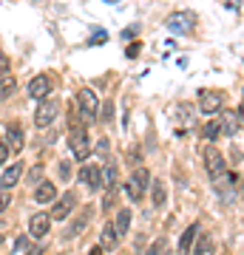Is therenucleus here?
I'll return each mask as SVG.
<instances>
[{"label":"nucleus","mask_w":244,"mask_h":255,"mask_svg":"<svg viewBox=\"0 0 244 255\" xmlns=\"http://www.w3.org/2000/svg\"><path fill=\"white\" fill-rule=\"evenodd\" d=\"M68 147L77 162H85L91 156V139H88V130L82 125H71V136H68Z\"/></svg>","instance_id":"f257e3e1"},{"label":"nucleus","mask_w":244,"mask_h":255,"mask_svg":"<svg viewBox=\"0 0 244 255\" xmlns=\"http://www.w3.org/2000/svg\"><path fill=\"white\" fill-rule=\"evenodd\" d=\"M193 23H196V17L190 11H173L171 17L165 20V26H168L171 34H190L193 31Z\"/></svg>","instance_id":"f03ea898"},{"label":"nucleus","mask_w":244,"mask_h":255,"mask_svg":"<svg viewBox=\"0 0 244 255\" xmlns=\"http://www.w3.org/2000/svg\"><path fill=\"white\" fill-rule=\"evenodd\" d=\"M77 102H80V114L85 119H97V114H100V100H97V94L91 91V88H82L80 94H77Z\"/></svg>","instance_id":"7ed1b4c3"},{"label":"nucleus","mask_w":244,"mask_h":255,"mask_svg":"<svg viewBox=\"0 0 244 255\" xmlns=\"http://www.w3.org/2000/svg\"><path fill=\"white\" fill-rule=\"evenodd\" d=\"M205 167H208L210 179H219V176H225V173H227L225 156L219 153V150H216L213 145H210V147H205Z\"/></svg>","instance_id":"20e7f679"},{"label":"nucleus","mask_w":244,"mask_h":255,"mask_svg":"<svg viewBox=\"0 0 244 255\" xmlns=\"http://www.w3.org/2000/svg\"><path fill=\"white\" fill-rule=\"evenodd\" d=\"M74 204H77V196H74V190L63 193V196L57 199V204H54V210H51V216H48V219H54V221L68 219V216H71V210H74Z\"/></svg>","instance_id":"39448f33"},{"label":"nucleus","mask_w":244,"mask_h":255,"mask_svg":"<svg viewBox=\"0 0 244 255\" xmlns=\"http://www.w3.org/2000/svg\"><path fill=\"white\" fill-rule=\"evenodd\" d=\"M222 94L219 91H202L199 94V108H202V114L205 117H213L216 111H222Z\"/></svg>","instance_id":"423d86ee"},{"label":"nucleus","mask_w":244,"mask_h":255,"mask_svg":"<svg viewBox=\"0 0 244 255\" xmlns=\"http://www.w3.org/2000/svg\"><path fill=\"white\" fill-rule=\"evenodd\" d=\"M48 94H51V80H48L45 74H37L34 80L28 82V97H31V100H40V102H43Z\"/></svg>","instance_id":"0eeeda50"},{"label":"nucleus","mask_w":244,"mask_h":255,"mask_svg":"<svg viewBox=\"0 0 244 255\" xmlns=\"http://www.w3.org/2000/svg\"><path fill=\"white\" fill-rule=\"evenodd\" d=\"M6 139H9V142H6V147H9V150H14V153H20V150H23V145H26L23 128H20L17 122H9V125H6Z\"/></svg>","instance_id":"6e6552de"},{"label":"nucleus","mask_w":244,"mask_h":255,"mask_svg":"<svg viewBox=\"0 0 244 255\" xmlns=\"http://www.w3.org/2000/svg\"><path fill=\"white\" fill-rule=\"evenodd\" d=\"M80 182L85 184V187H91V190H100L102 187V170L97 164H85L80 170Z\"/></svg>","instance_id":"1a4fd4ad"},{"label":"nucleus","mask_w":244,"mask_h":255,"mask_svg":"<svg viewBox=\"0 0 244 255\" xmlns=\"http://www.w3.org/2000/svg\"><path fill=\"white\" fill-rule=\"evenodd\" d=\"M51 122H54V102L43 100L40 105H37V111H34V125L37 128H48Z\"/></svg>","instance_id":"9d476101"},{"label":"nucleus","mask_w":244,"mask_h":255,"mask_svg":"<svg viewBox=\"0 0 244 255\" xmlns=\"http://www.w3.org/2000/svg\"><path fill=\"white\" fill-rule=\"evenodd\" d=\"M48 230H51V219H48V213H34V216L28 219V233H31L34 238H43Z\"/></svg>","instance_id":"9b49d317"},{"label":"nucleus","mask_w":244,"mask_h":255,"mask_svg":"<svg viewBox=\"0 0 244 255\" xmlns=\"http://www.w3.org/2000/svg\"><path fill=\"white\" fill-rule=\"evenodd\" d=\"M20 176H23V162L9 164V167L3 170V176H0V190H11V187L20 182Z\"/></svg>","instance_id":"f8f14e48"},{"label":"nucleus","mask_w":244,"mask_h":255,"mask_svg":"<svg viewBox=\"0 0 244 255\" xmlns=\"http://www.w3.org/2000/svg\"><path fill=\"white\" fill-rule=\"evenodd\" d=\"M54 199H57V187L51 182H40L37 184V190H34L37 204H48V201H54Z\"/></svg>","instance_id":"ddd939ff"},{"label":"nucleus","mask_w":244,"mask_h":255,"mask_svg":"<svg viewBox=\"0 0 244 255\" xmlns=\"http://www.w3.org/2000/svg\"><path fill=\"white\" fill-rule=\"evenodd\" d=\"M222 130H225L227 136H236V133L242 130V108H236V111L227 114V117H225V128H222Z\"/></svg>","instance_id":"4468645a"},{"label":"nucleus","mask_w":244,"mask_h":255,"mask_svg":"<svg viewBox=\"0 0 244 255\" xmlns=\"http://www.w3.org/2000/svg\"><path fill=\"white\" fill-rule=\"evenodd\" d=\"M196 236H199V224H190V227L182 233V238H179V253H182V255H188V253H190V247H193Z\"/></svg>","instance_id":"2eb2a0df"},{"label":"nucleus","mask_w":244,"mask_h":255,"mask_svg":"<svg viewBox=\"0 0 244 255\" xmlns=\"http://www.w3.org/2000/svg\"><path fill=\"white\" fill-rule=\"evenodd\" d=\"M100 250H117V230H114V224H105V227H102Z\"/></svg>","instance_id":"dca6fc26"},{"label":"nucleus","mask_w":244,"mask_h":255,"mask_svg":"<svg viewBox=\"0 0 244 255\" xmlns=\"http://www.w3.org/2000/svg\"><path fill=\"white\" fill-rule=\"evenodd\" d=\"M148 187H151V193H154V204H156V207H165V201H168V190H165V182H159V179H156V182H151Z\"/></svg>","instance_id":"f3484780"},{"label":"nucleus","mask_w":244,"mask_h":255,"mask_svg":"<svg viewBox=\"0 0 244 255\" xmlns=\"http://www.w3.org/2000/svg\"><path fill=\"white\" fill-rule=\"evenodd\" d=\"M128 227H131V210L122 207L119 210V216H117V221H114V230H117V236H125Z\"/></svg>","instance_id":"a211bd4d"},{"label":"nucleus","mask_w":244,"mask_h":255,"mask_svg":"<svg viewBox=\"0 0 244 255\" xmlns=\"http://www.w3.org/2000/svg\"><path fill=\"white\" fill-rule=\"evenodd\" d=\"M190 255H213V241L208 236H199V241L190 247Z\"/></svg>","instance_id":"6ab92c4d"},{"label":"nucleus","mask_w":244,"mask_h":255,"mask_svg":"<svg viewBox=\"0 0 244 255\" xmlns=\"http://www.w3.org/2000/svg\"><path fill=\"white\" fill-rule=\"evenodd\" d=\"M14 88H17V80L6 74V77L0 80V100H9L11 94H14Z\"/></svg>","instance_id":"aec40b11"},{"label":"nucleus","mask_w":244,"mask_h":255,"mask_svg":"<svg viewBox=\"0 0 244 255\" xmlns=\"http://www.w3.org/2000/svg\"><path fill=\"white\" fill-rule=\"evenodd\" d=\"M131 182H134L136 187H139V190L145 193V187L151 184V173H148L145 167H136V170H134V176H131Z\"/></svg>","instance_id":"412c9836"},{"label":"nucleus","mask_w":244,"mask_h":255,"mask_svg":"<svg viewBox=\"0 0 244 255\" xmlns=\"http://www.w3.org/2000/svg\"><path fill=\"white\" fill-rule=\"evenodd\" d=\"M219 133H222V122H219V119H210L208 125L202 128V136L210 139V142H213V139H216Z\"/></svg>","instance_id":"4be33fe9"},{"label":"nucleus","mask_w":244,"mask_h":255,"mask_svg":"<svg viewBox=\"0 0 244 255\" xmlns=\"http://www.w3.org/2000/svg\"><path fill=\"white\" fill-rule=\"evenodd\" d=\"M88 219H91V207H85L80 213V219L74 221V227L68 230V236H77V233H82V230H85V224H88Z\"/></svg>","instance_id":"5701e85b"},{"label":"nucleus","mask_w":244,"mask_h":255,"mask_svg":"<svg viewBox=\"0 0 244 255\" xmlns=\"http://www.w3.org/2000/svg\"><path fill=\"white\" fill-rule=\"evenodd\" d=\"M148 255H171V250H168V241H165V238H156Z\"/></svg>","instance_id":"b1692460"},{"label":"nucleus","mask_w":244,"mask_h":255,"mask_svg":"<svg viewBox=\"0 0 244 255\" xmlns=\"http://www.w3.org/2000/svg\"><path fill=\"white\" fill-rule=\"evenodd\" d=\"M40 179H43V164H34L28 170V184H40Z\"/></svg>","instance_id":"393cba45"},{"label":"nucleus","mask_w":244,"mask_h":255,"mask_svg":"<svg viewBox=\"0 0 244 255\" xmlns=\"http://www.w3.org/2000/svg\"><path fill=\"white\" fill-rule=\"evenodd\" d=\"M125 193H128V199H131V201H139V199H142V190H139L134 182L125 184Z\"/></svg>","instance_id":"a878e982"},{"label":"nucleus","mask_w":244,"mask_h":255,"mask_svg":"<svg viewBox=\"0 0 244 255\" xmlns=\"http://www.w3.org/2000/svg\"><path fill=\"white\" fill-rule=\"evenodd\" d=\"M114 199H117V187H114V190H105V199H102V210H111V207H114Z\"/></svg>","instance_id":"bb28decb"},{"label":"nucleus","mask_w":244,"mask_h":255,"mask_svg":"<svg viewBox=\"0 0 244 255\" xmlns=\"http://www.w3.org/2000/svg\"><path fill=\"white\" fill-rule=\"evenodd\" d=\"M102 122H111V119H114V102H105V105H102Z\"/></svg>","instance_id":"cd10ccee"},{"label":"nucleus","mask_w":244,"mask_h":255,"mask_svg":"<svg viewBox=\"0 0 244 255\" xmlns=\"http://www.w3.org/2000/svg\"><path fill=\"white\" fill-rule=\"evenodd\" d=\"M11 204V196H9V190H0V213H3V210L9 207Z\"/></svg>","instance_id":"c85d7f7f"},{"label":"nucleus","mask_w":244,"mask_h":255,"mask_svg":"<svg viewBox=\"0 0 244 255\" xmlns=\"http://www.w3.org/2000/svg\"><path fill=\"white\" fill-rule=\"evenodd\" d=\"M26 247H28V238H26V236H23V238H17V244H14V253L26 255Z\"/></svg>","instance_id":"c756f323"},{"label":"nucleus","mask_w":244,"mask_h":255,"mask_svg":"<svg viewBox=\"0 0 244 255\" xmlns=\"http://www.w3.org/2000/svg\"><path fill=\"white\" fill-rule=\"evenodd\" d=\"M6 71H9V57L0 51V77H6Z\"/></svg>","instance_id":"7c9ffc66"},{"label":"nucleus","mask_w":244,"mask_h":255,"mask_svg":"<svg viewBox=\"0 0 244 255\" xmlns=\"http://www.w3.org/2000/svg\"><path fill=\"white\" fill-rule=\"evenodd\" d=\"M105 40H108V34H105V31H97V34L91 37L88 43H91V46H97V43H105Z\"/></svg>","instance_id":"2f4dec72"},{"label":"nucleus","mask_w":244,"mask_h":255,"mask_svg":"<svg viewBox=\"0 0 244 255\" xmlns=\"http://www.w3.org/2000/svg\"><path fill=\"white\" fill-rule=\"evenodd\" d=\"M6 159H9V147L6 142H0V164H6Z\"/></svg>","instance_id":"473e14b6"},{"label":"nucleus","mask_w":244,"mask_h":255,"mask_svg":"<svg viewBox=\"0 0 244 255\" xmlns=\"http://www.w3.org/2000/svg\"><path fill=\"white\" fill-rule=\"evenodd\" d=\"M139 48H142V46H139V43H134V46H128V51H125V54L131 57V60H134V57L139 54Z\"/></svg>","instance_id":"72a5a7b5"},{"label":"nucleus","mask_w":244,"mask_h":255,"mask_svg":"<svg viewBox=\"0 0 244 255\" xmlns=\"http://www.w3.org/2000/svg\"><path fill=\"white\" fill-rule=\"evenodd\" d=\"M40 253H43L40 247H31V244H28V253H26V255H40Z\"/></svg>","instance_id":"f704fd0d"},{"label":"nucleus","mask_w":244,"mask_h":255,"mask_svg":"<svg viewBox=\"0 0 244 255\" xmlns=\"http://www.w3.org/2000/svg\"><path fill=\"white\" fill-rule=\"evenodd\" d=\"M91 255H102V250H100V247H94V250H91Z\"/></svg>","instance_id":"c9c22d12"},{"label":"nucleus","mask_w":244,"mask_h":255,"mask_svg":"<svg viewBox=\"0 0 244 255\" xmlns=\"http://www.w3.org/2000/svg\"><path fill=\"white\" fill-rule=\"evenodd\" d=\"M0 244H3V233H0Z\"/></svg>","instance_id":"e433bc0d"}]
</instances>
